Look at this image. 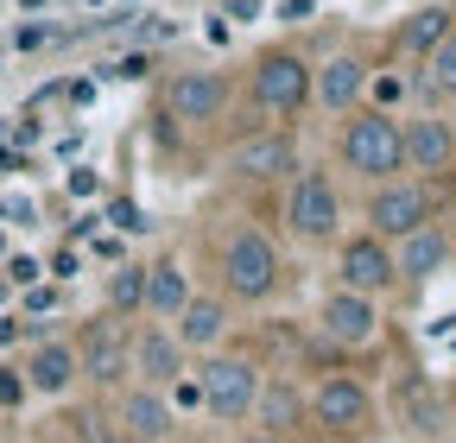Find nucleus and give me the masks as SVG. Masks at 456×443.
<instances>
[{"mask_svg":"<svg viewBox=\"0 0 456 443\" xmlns=\"http://www.w3.org/2000/svg\"><path fill=\"white\" fill-rule=\"evenodd\" d=\"M209 286L235 304V310H260L273 298H285L292 286V260H285L279 229L254 215H228L209 229Z\"/></svg>","mask_w":456,"mask_h":443,"instance_id":"f257e3e1","label":"nucleus"},{"mask_svg":"<svg viewBox=\"0 0 456 443\" xmlns=\"http://www.w3.org/2000/svg\"><path fill=\"white\" fill-rule=\"evenodd\" d=\"M336 165H342L362 190L406 178V127H399L393 108L362 101L355 115H342V121H336Z\"/></svg>","mask_w":456,"mask_h":443,"instance_id":"f03ea898","label":"nucleus"},{"mask_svg":"<svg viewBox=\"0 0 456 443\" xmlns=\"http://www.w3.org/2000/svg\"><path fill=\"white\" fill-rule=\"evenodd\" d=\"M311 83H317V58L298 44H266L254 51V64L241 77V95L254 108V121H273V127H292L305 108H311Z\"/></svg>","mask_w":456,"mask_h":443,"instance_id":"7ed1b4c3","label":"nucleus"},{"mask_svg":"<svg viewBox=\"0 0 456 443\" xmlns=\"http://www.w3.org/2000/svg\"><path fill=\"white\" fill-rule=\"evenodd\" d=\"M305 172V146L298 127H273V121H248L235 140L222 146V178L235 190H285Z\"/></svg>","mask_w":456,"mask_h":443,"instance_id":"20e7f679","label":"nucleus"},{"mask_svg":"<svg viewBox=\"0 0 456 443\" xmlns=\"http://www.w3.org/2000/svg\"><path fill=\"white\" fill-rule=\"evenodd\" d=\"M342 222H349V203H342V184L323 172V165H305V172L279 190V241H292V247H336L342 235Z\"/></svg>","mask_w":456,"mask_h":443,"instance_id":"39448f33","label":"nucleus"},{"mask_svg":"<svg viewBox=\"0 0 456 443\" xmlns=\"http://www.w3.org/2000/svg\"><path fill=\"white\" fill-rule=\"evenodd\" d=\"M235 108V77L216 70V64H184L159 83V121L178 127V133H209L228 121Z\"/></svg>","mask_w":456,"mask_h":443,"instance_id":"423d86ee","label":"nucleus"},{"mask_svg":"<svg viewBox=\"0 0 456 443\" xmlns=\"http://www.w3.org/2000/svg\"><path fill=\"white\" fill-rule=\"evenodd\" d=\"M260 380H266V361H260L254 349H235V342H228V349L203 355V367H197V386H203V418H216V424H228V431L254 424Z\"/></svg>","mask_w":456,"mask_h":443,"instance_id":"0eeeda50","label":"nucleus"},{"mask_svg":"<svg viewBox=\"0 0 456 443\" xmlns=\"http://www.w3.org/2000/svg\"><path fill=\"white\" fill-rule=\"evenodd\" d=\"M380 424V399H374V386L349 367H330L317 374L311 386V431L330 437V443H368Z\"/></svg>","mask_w":456,"mask_h":443,"instance_id":"6e6552de","label":"nucleus"},{"mask_svg":"<svg viewBox=\"0 0 456 443\" xmlns=\"http://www.w3.org/2000/svg\"><path fill=\"white\" fill-rule=\"evenodd\" d=\"M77 342V361H83V386L89 393H121L134 380V323L114 317V310H95L70 329Z\"/></svg>","mask_w":456,"mask_h":443,"instance_id":"1a4fd4ad","label":"nucleus"},{"mask_svg":"<svg viewBox=\"0 0 456 443\" xmlns=\"http://www.w3.org/2000/svg\"><path fill=\"white\" fill-rule=\"evenodd\" d=\"M425 222H444V197L425 178H393V184H374L362 197V229L380 241H406Z\"/></svg>","mask_w":456,"mask_h":443,"instance_id":"9d476101","label":"nucleus"},{"mask_svg":"<svg viewBox=\"0 0 456 443\" xmlns=\"http://www.w3.org/2000/svg\"><path fill=\"white\" fill-rule=\"evenodd\" d=\"M380 298H362V292H342L330 286L323 304H317V323H311V336L330 349V355H362L380 342Z\"/></svg>","mask_w":456,"mask_h":443,"instance_id":"9b49d317","label":"nucleus"},{"mask_svg":"<svg viewBox=\"0 0 456 443\" xmlns=\"http://www.w3.org/2000/svg\"><path fill=\"white\" fill-rule=\"evenodd\" d=\"M330 254H336V286H342V292H362V298H380V304L399 292L393 241H380V235H368V229H349Z\"/></svg>","mask_w":456,"mask_h":443,"instance_id":"f8f14e48","label":"nucleus"},{"mask_svg":"<svg viewBox=\"0 0 456 443\" xmlns=\"http://www.w3.org/2000/svg\"><path fill=\"white\" fill-rule=\"evenodd\" d=\"M368 83H374V64L362 58V51H330V58H317V83H311V108H323L330 121L355 115V108L368 101Z\"/></svg>","mask_w":456,"mask_h":443,"instance_id":"ddd939ff","label":"nucleus"},{"mask_svg":"<svg viewBox=\"0 0 456 443\" xmlns=\"http://www.w3.org/2000/svg\"><path fill=\"white\" fill-rule=\"evenodd\" d=\"M387 412H393V424L406 431L412 443H437V437H450V406H444V393L431 386V374H419V367L393 380Z\"/></svg>","mask_w":456,"mask_h":443,"instance_id":"4468645a","label":"nucleus"},{"mask_svg":"<svg viewBox=\"0 0 456 443\" xmlns=\"http://www.w3.org/2000/svg\"><path fill=\"white\" fill-rule=\"evenodd\" d=\"M171 336L191 349V361H203V355L228 349V336H235V304H228L216 286H197V292H191V304L171 317Z\"/></svg>","mask_w":456,"mask_h":443,"instance_id":"2eb2a0df","label":"nucleus"},{"mask_svg":"<svg viewBox=\"0 0 456 443\" xmlns=\"http://www.w3.org/2000/svg\"><path fill=\"white\" fill-rule=\"evenodd\" d=\"M406 127V178H425V184H444L456 172V121L444 115H399Z\"/></svg>","mask_w":456,"mask_h":443,"instance_id":"dca6fc26","label":"nucleus"},{"mask_svg":"<svg viewBox=\"0 0 456 443\" xmlns=\"http://www.w3.org/2000/svg\"><path fill=\"white\" fill-rule=\"evenodd\" d=\"M114 431L134 437V443H171L178 437V406H171V393H159V386L127 380L121 393H114Z\"/></svg>","mask_w":456,"mask_h":443,"instance_id":"f3484780","label":"nucleus"},{"mask_svg":"<svg viewBox=\"0 0 456 443\" xmlns=\"http://www.w3.org/2000/svg\"><path fill=\"white\" fill-rule=\"evenodd\" d=\"M191 374V349L171 336V323H134V380L140 386H159V393H171Z\"/></svg>","mask_w":456,"mask_h":443,"instance_id":"a211bd4d","label":"nucleus"},{"mask_svg":"<svg viewBox=\"0 0 456 443\" xmlns=\"http://www.w3.org/2000/svg\"><path fill=\"white\" fill-rule=\"evenodd\" d=\"M20 374H26V393H38V399H64V393H77V386H83L77 342H70V336H32Z\"/></svg>","mask_w":456,"mask_h":443,"instance_id":"6ab92c4d","label":"nucleus"},{"mask_svg":"<svg viewBox=\"0 0 456 443\" xmlns=\"http://www.w3.org/2000/svg\"><path fill=\"white\" fill-rule=\"evenodd\" d=\"M254 431H273V437H298V431H311V386H298V374L266 367L260 399H254Z\"/></svg>","mask_w":456,"mask_h":443,"instance_id":"aec40b11","label":"nucleus"},{"mask_svg":"<svg viewBox=\"0 0 456 443\" xmlns=\"http://www.w3.org/2000/svg\"><path fill=\"white\" fill-rule=\"evenodd\" d=\"M456 260V247H450V222H425L419 235H406V241H393V266H399V292H425L437 272Z\"/></svg>","mask_w":456,"mask_h":443,"instance_id":"412c9836","label":"nucleus"},{"mask_svg":"<svg viewBox=\"0 0 456 443\" xmlns=\"http://www.w3.org/2000/svg\"><path fill=\"white\" fill-rule=\"evenodd\" d=\"M191 292H197V279H191V260L178 247H165V254L146 260V317L152 323H171L191 304Z\"/></svg>","mask_w":456,"mask_h":443,"instance_id":"4be33fe9","label":"nucleus"},{"mask_svg":"<svg viewBox=\"0 0 456 443\" xmlns=\"http://www.w3.org/2000/svg\"><path fill=\"white\" fill-rule=\"evenodd\" d=\"M456 32V0H431V7H412L406 20L393 26V58H406V64H425L431 51Z\"/></svg>","mask_w":456,"mask_h":443,"instance_id":"5701e85b","label":"nucleus"},{"mask_svg":"<svg viewBox=\"0 0 456 443\" xmlns=\"http://www.w3.org/2000/svg\"><path fill=\"white\" fill-rule=\"evenodd\" d=\"M102 310L140 323L146 317V260H114L102 272Z\"/></svg>","mask_w":456,"mask_h":443,"instance_id":"b1692460","label":"nucleus"},{"mask_svg":"<svg viewBox=\"0 0 456 443\" xmlns=\"http://www.w3.org/2000/svg\"><path fill=\"white\" fill-rule=\"evenodd\" d=\"M425 83L444 95V101H456V32L431 51V58H425Z\"/></svg>","mask_w":456,"mask_h":443,"instance_id":"393cba45","label":"nucleus"},{"mask_svg":"<svg viewBox=\"0 0 456 443\" xmlns=\"http://www.w3.org/2000/svg\"><path fill=\"white\" fill-rule=\"evenodd\" d=\"M26 399V374L20 367H0V406H20Z\"/></svg>","mask_w":456,"mask_h":443,"instance_id":"a878e982","label":"nucleus"},{"mask_svg":"<svg viewBox=\"0 0 456 443\" xmlns=\"http://www.w3.org/2000/svg\"><path fill=\"white\" fill-rule=\"evenodd\" d=\"M235 443H292V437H273V431H254V424H248V431H241Z\"/></svg>","mask_w":456,"mask_h":443,"instance_id":"bb28decb","label":"nucleus"},{"mask_svg":"<svg viewBox=\"0 0 456 443\" xmlns=\"http://www.w3.org/2000/svg\"><path fill=\"white\" fill-rule=\"evenodd\" d=\"M228 13H235V20H254V13H260V0H228Z\"/></svg>","mask_w":456,"mask_h":443,"instance_id":"cd10ccee","label":"nucleus"},{"mask_svg":"<svg viewBox=\"0 0 456 443\" xmlns=\"http://www.w3.org/2000/svg\"><path fill=\"white\" fill-rule=\"evenodd\" d=\"M89 443H134V437H121V431H114V424H108V431H95Z\"/></svg>","mask_w":456,"mask_h":443,"instance_id":"c85d7f7f","label":"nucleus"},{"mask_svg":"<svg viewBox=\"0 0 456 443\" xmlns=\"http://www.w3.org/2000/svg\"><path fill=\"white\" fill-rule=\"evenodd\" d=\"M450 437H456V393H450Z\"/></svg>","mask_w":456,"mask_h":443,"instance_id":"c756f323","label":"nucleus"},{"mask_svg":"<svg viewBox=\"0 0 456 443\" xmlns=\"http://www.w3.org/2000/svg\"><path fill=\"white\" fill-rule=\"evenodd\" d=\"M450 247H456V222H450Z\"/></svg>","mask_w":456,"mask_h":443,"instance_id":"7c9ffc66","label":"nucleus"}]
</instances>
